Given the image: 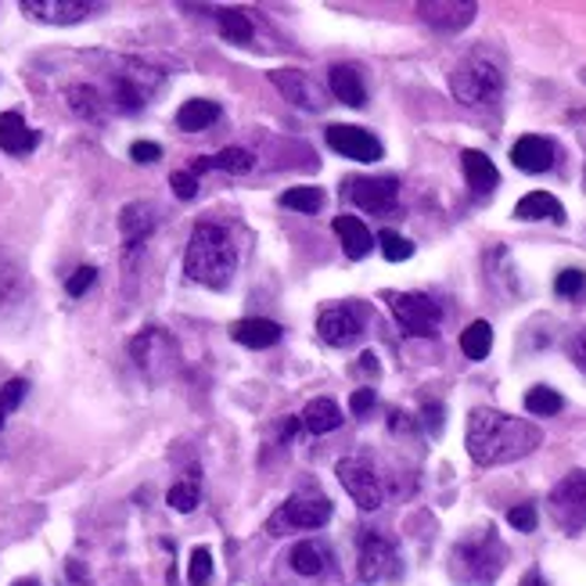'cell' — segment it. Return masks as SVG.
<instances>
[{
    "mask_svg": "<svg viewBox=\"0 0 586 586\" xmlns=\"http://www.w3.org/2000/svg\"><path fill=\"white\" fill-rule=\"evenodd\" d=\"M468 457L483 468H497V465H511V460L529 457L539 443H544V431L526 418H511L504 410H489V407H475L468 414Z\"/></svg>",
    "mask_w": 586,
    "mask_h": 586,
    "instance_id": "1",
    "label": "cell"
},
{
    "mask_svg": "<svg viewBox=\"0 0 586 586\" xmlns=\"http://www.w3.org/2000/svg\"><path fill=\"white\" fill-rule=\"evenodd\" d=\"M37 145H40V133L19 112H0V151H8V156H29Z\"/></svg>",
    "mask_w": 586,
    "mask_h": 586,
    "instance_id": "20",
    "label": "cell"
},
{
    "mask_svg": "<svg viewBox=\"0 0 586 586\" xmlns=\"http://www.w3.org/2000/svg\"><path fill=\"white\" fill-rule=\"evenodd\" d=\"M169 188H173V195L183 198V202H191V198L198 195V177H191L188 169H177V173L169 177Z\"/></svg>",
    "mask_w": 586,
    "mask_h": 586,
    "instance_id": "41",
    "label": "cell"
},
{
    "mask_svg": "<svg viewBox=\"0 0 586 586\" xmlns=\"http://www.w3.org/2000/svg\"><path fill=\"white\" fill-rule=\"evenodd\" d=\"M209 576H212V554H209V547H195L191 562H188V583L191 586H206Z\"/></svg>",
    "mask_w": 586,
    "mask_h": 586,
    "instance_id": "38",
    "label": "cell"
},
{
    "mask_svg": "<svg viewBox=\"0 0 586 586\" xmlns=\"http://www.w3.org/2000/svg\"><path fill=\"white\" fill-rule=\"evenodd\" d=\"M583 288H586V274L583 270H562L558 281H554V291H558V296H565V299L579 296Z\"/></svg>",
    "mask_w": 586,
    "mask_h": 586,
    "instance_id": "40",
    "label": "cell"
},
{
    "mask_svg": "<svg viewBox=\"0 0 586 586\" xmlns=\"http://www.w3.org/2000/svg\"><path fill=\"white\" fill-rule=\"evenodd\" d=\"M270 83L281 90L285 101H291L296 108H306V112H320V108L328 105L320 95V87L302 69H277L270 72Z\"/></svg>",
    "mask_w": 586,
    "mask_h": 586,
    "instance_id": "18",
    "label": "cell"
},
{
    "mask_svg": "<svg viewBox=\"0 0 586 586\" xmlns=\"http://www.w3.org/2000/svg\"><path fill=\"white\" fill-rule=\"evenodd\" d=\"M335 235H338V241H342L349 259H364L375 249V235L364 227L360 216H335Z\"/></svg>",
    "mask_w": 586,
    "mask_h": 586,
    "instance_id": "25",
    "label": "cell"
},
{
    "mask_svg": "<svg viewBox=\"0 0 586 586\" xmlns=\"http://www.w3.org/2000/svg\"><path fill=\"white\" fill-rule=\"evenodd\" d=\"M331 500L317 489H299L277 507L267 522L270 536H288V533H310V529H324L331 522Z\"/></svg>",
    "mask_w": 586,
    "mask_h": 586,
    "instance_id": "5",
    "label": "cell"
},
{
    "mask_svg": "<svg viewBox=\"0 0 586 586\" xmlns=\"http://www.w3.org/2000/svg\"><path fill=\"white\" fill-rule=\"evenodd\" d=\"M515 220H526V224H536V220L565 224V206L554 195H547V191H529L526 198H518Z\"/></svg>",
    "mask_w": 586,
    "mask_h": 586,
    "instance_id": "24",
    "label": "cell"
},
{
    "mask_svg": "<svg viewBox=\"0 0 586 586\" xmlns=\"http://www.w3.org/2000/svg\"><path fill=\"white\" fill-rule=\"evenodd\" d=\"M335 475L338 483H342V489L352 497V504L360 507V511H378V507L385 504V489H381V479L378 471L367 465V460L360 457H342L335 465Z\"/></svg>",
    "mask_w": 586,
    "mask_h": 586,
    "instance_id": "11",
    "label": "cell"
},
{
    "mask_svg": "<svg viewBox=\"0 0 586 586\" xmlns=\"http://www.w3.org/2000/svg\"><path fill=\"white\" fill-rule=\"evenodd\" d=\"M579 80H583V83H586V69H583V76H579Z\"/></svg>",
    "mask_w": 586,
    "mask_h": 586,
    "instance_id": "50",
    "label": "cell"
},
{
    "mask_svg": "<svg viewBox=\"0 0 586 586\" xmlns=\"http://www.w3.org/2000/svg\"><path fill=\"white\" fill-rule=\"evenodd\" d=\"M518 586H547V579L539 576L536 568H533V573H526V576H522V583H518Z\"/></svg>",
    "mask_w": 586,
    "mask_h": 586,
    "instance_id": "48",
    "label": "cell"
},
{
    "mask_svg": "<svg viewBox=\"0 0 586 586\" xmlns=\"http://www.w3.org/2000/svg\"><path fill=\"white\" fill-rule=\"evenodd\" d=\"M573 360L583 367V371H586V331H579L576 335V342H573Z\"/></svg>",
    "mask_w": 586,
    "mask_h": 586,
    "instance_id": "46",
    "label": "cell"
},
{
    "mask_svg": "<svg viewBox=\"0 0 586 586\" xmlns=\"http://www.w3.org/2000/svg\"><path fill=\"white\" fill-rule=\"evenodd\" d=\"M385 302L396 317V324L414 338H431L439 331L443 310L431 296H421V291H385Z\"/></svg>",
    "mask_w": 586,
    "mask_h": 586,
    "instance_id": "9",
    "label": "cell"
},
{
    "mask_svg": "<svg viewBox=\"0 0 586 586\" xmlns=\"http://www.w3.org/2000/svg\"><path fill=\"white\" fill-rule=\"evenodd\" d=\"M14 586H40V583H37V579H19Z\"/></svg>",
    "mask_w": 586,
    "mask_h": 586,
    "instance_id": "49",
    "label": "cell"
},
{
    "mask_svg": "<svg viewBox=\"0 0 586 586\" xmlns=\"http://www.w3.org/2000/svg\"><path fill=\"white\" fill-rule=\"evenodd\" d=\"M565 399L550 389V385H533L526 393V410L536 414V418H554V414H562Z\"/></svg>",
    "mask_w": 586,
    "mask_h": 586,
    "instance_id": "32",
    "label": "cell"
},
{
    "mask_svg": "<svg viewBox=\"0 0 586 586\" xmlns=\"http://www.w3.org/2000/svg\"><path fill=\"white\" fill-rule=\"evenodd\" d=\"M550 518L558 522V529H565L568 536H576L586 529V468L568 471L565 479L550 489L547 497Z\"/></svg>",
    "mask_w": 586,
    "mask_h": 586,
    "instance_id": "10",
    "label": "cell"
},
{
    "mask_svg": "<svg viewBox=\"0 0 586 586\" xmlns=\"http://www.w3.org/2000/svg\"><path fill=\"white\" fill-rule=\"evenodd\" d=\"M299 425L310 431V436H328L338 425H342V410H338L335 399H310L299 414Z\"/></svg>",
    "mask_w": 586,
    "mask_h": 586,
    "instance_id": "26",
    "label": "cell"
},
{
    "mask_svg": "<svg viewBox=\"0 0 586 586\" xmlns=\"http://www.w3.org/2000/svg\"><path fill=\"white\" fill-rule=\"evenodd\" d=\"M230 338L245 349H270L281 342V324H274L267 317H245L230 328Z\"/></svg>",
    "mask_w": 586,
    "mask_h": 586,
    "instance_id": "21",
    "label": "cell"
},
{
    "mask_svg": "<svg viewBox=\"0 0 586 586\" xmlns=\"http://www.w3.org/2000/svg\"><path fill=\"white\" fill-rule=\"evenodd\" d=\"M378 245H381V256L389 259V264H404V259L414 256V241H407L404 235H396V230H381Z\"/></svg>",
    "mask_w": 586,
    "mask_h": 586,
    "instance_id": "37",
    "label": "cell"
},
{
    "mask_svg": "<svg viewBox=\"0 0 586 586\" xmlns=\"http://www.w3.org/2000/svg\"><path fill=\"white\" fill-rule=\"evenodd\" d=\"M166 500H169V507H173V511L188 515V511H195V507H198V500H202V493H198V483L183 479V483H177V486H169Z\"/></svg>",
    "mask_w": 586,
    "mask_h": 586,
    "instance_id": "36",
    "label": "cell"
},
{
    "mask_svg": "<svg viewBox=\"0 0 586 586\" xmlns=\"http://www.w3.org/2000/svg\"><path fill=\"white\" fill-rule=\"evenodd\" d=\"M256 166V156L252 151H245V148H224L220 156H212V169H224V173H249V169Z\"/></svg>",
    "mask_w": 586,
    "mask_h": 586,
    "instance_id": "35",
    "label": "cell"
},
{
    "mask_svg": "<svg viewBox=\"0 0 586 586\" xmlns=\"http://www.w3.org/2000/svg\"><path fill=\"white\" fill-rule=\"evenodd\" d=\"M554 156H558V148L547 137H536V133H526L518 137L515 148H511V162L522 173H547L554 166Z\"/></svg>",
    "mask_w": 586,
    "mask_h": 586,
    "instance_id": "19",
    "label": "cell"
},
{
    "mask_svg": "<svg viewBox=\"0 0 586 586\" xmlns=\"http://www.w3.org/2000/svg\"><path fill=\"white\" fill-rule=\"evenodd\" d=\"M404 573V562H399V550L389 536H381L378 529H364L357 536V576L360 583H385V579H399Z\"/></svg>",
    "mask_w": 586,
    "mask_h": 586,
    "instance_id": "8",
    "label": "cell"
},
{
    "mask_svg": "<svg viewBox=\"0 0 586 586\" xmlns=\"http://www.w3.org/2000/svg\"><path fill=\"white\" fill-rule=\"evenodd\" d=\"M26 393H29V381H26V378H11V381L0 385V431H4V425H8L11 414L19 410V404L26 399Z\"/></svg>",
    "mask_w": 586,
    "mask_h": 586,
    "instance_id": "34",
    "label": "cell"
},
{
    "mask_svg": "<svg viewBox=\"0 0 586 586\" xmlns=\"http://www.w3.org/2000/svg\"><path fill=\"white\" fill-rule=\"evenodd\" d=\"M22 11L37 22H51V26H76L90 19L101 4H87V0H22Z\"/></svg>",
    "mask_w": 586,
    "mask_h": 586,
    "instance_id": "16",
    "label": "cell"
},
{
    "mask_svg": "<svg viewBox=\"0 0 586 586\" xmlns=\"http://www.w3.org/2000/svg\"><path fill=\"white\" fill-rule=\"evenodd\" d=\"M281 206L285 209H296V212H320L324 209V191L320 188H288L281 195Z\"/></svg>",
    "mask_w": 586,
    "mask_h": 586,
    "instance_id": "33",
    "label": "cell"
},
{
    "mask_svg": "<svg viewBox=\"0 0 586 586\" xmlns=\"http://www.w3.org/2000/svg\"><path fill=\"white\" fill-rule=\"evenodd\" d=\"M357 371L378 375V357H375V352H364V357H360V364H357Z\"/></svg>",
    "mask_w": 586,
    "mask_h": 586,
    "instance_id": "47",
    "label": "cell"
},
{
    "mask_svg": "<svg viewBox=\"0 0 586 586\" xmlns=\"http://www.w3.org/2000/svg\"><path fill=\"white\" fill-rule=\"evenodd\" d=\"M216 119H220V105L209 101V98H191V101L180 105L177 127L188 130V133H198V130H209Z\"/></svg>",
    "mask_w": 586,
    "mask_h": 586,
    "instance_id": "28",
    "label": "cell"
},
{
    "mask_svg": "<svg viewBox=\"0 0 586 586\" xmlns=\"http://www.w3.org/2000/svg\"><path fill=\"white\" fill-rule=\"evenodd\" d=\"M450 95L465 108H493L504 98V72L489 54L460 58L450 72Z\"/></svg>",
    "mask_w": 586,
    "mask_h": 586,
    "instance_id": "4",
    "label": "cell"
},
{
    "mask_svg": "<svg viewBox=\"0 0 586 586\" xmlns=\"http://www.w3.org/2000/svg\"><path fill=\"white\" fill-rule=\"evenodd\" d=\"M507 522L518 529V533H533L536 529V504H518L507 511Z\"/></svg>",
    "mask_w": 586,
    "mask_h": 586,
    "instance_id": "42",
    "label": "cell"
},
{
    "mask_svg": "<svg viewBox=\"0 0 586 586\" xmlns=\"http://www.w3.org/2000/svg\"><path fill=\"white\" fill-rule=\"evenodd\" d=\"M460 166H465V180H468V188H471L475 195H493V191H497L500 173H497V166H493L489 156H483V151L468 148L465 156H460Z\"/></svg>",
    "mask_w": 586,
    "mask_h": 586,
    "instance_id": "23",
    "label": "cell"
},
{
    "mask_svg": "<svg viewBox=\"0 0 586 586\" xmlns=\"http://www.w3.org/2000/svg\"><path fill=\"white\" fill-rule=\"evenodd\" d=\"M507 565V547L497 529H475L465 539H457L450 550V576L460 586H493Z\"/></svg>",
    "mask_w": 586,
    "mask_h": 586,
    "instance_id": "3",
    "label": "cell"
},
{
    "mask_svg": "<svg viewBox=\"0 0 586 586\" xmlns=\"http://www.w3.org/2000/svg\"><path fill=\"white\" fill-rule=\"evenodd\" d=\"M216 26H220V37L230 43H249L252 40V19L241 8H220L216 11Z\"/></svg>",
    "mask_w": 586,
    "mask_h": 586,
    "instance_id": "30",
    "label": "cell"
},
{
    "mask_svg": "<svg viewBox=\"0 0 586 586\" xmlns=\"http://www.w3.org/2000/svg\"><path fill=\"white\" fill-rule=\"evenodd\" d=\"M489 349H493V328L486 320H475L460 331V352H465L468 360H486Z\"/></svg>",
    "mask_w": 586,
    "mask_h": 586,
    "instance_id": "31",
    "label": "cell"
},
{
    "mask_svg": "<svg viewBox=\"0 0 586 586\" xmlns=\"http://www.w3.org/2000/svg\"><path fill=\"white\" fill-rule=\"evenodd\" d=\"M235 270H238V245L230 241L227 230L216 224H195L188 252H183V274L195 285L224 291L235 281Z\"/></svg>",
    "mask_w": 586,
    "mask_h": 586,
    "instance_id": "2",
    "label": "cell"
},
{
    "mask_svg": "<svg viewBox=\"0 0 586 586\" xmlns=\"http://www.w3.org/2000/svg\"><path fill=\"white\" fill-rule=\"evenodd\" d=\"M328 148L338 151V156H346L352 162H378L385 156V148L375 133H367L364 127H349V122H335L328 127Z\"/></svg>",
    "mask_w": 586,
    "mask_h": 586,
    "instance_id": "13",
    "label": "cell"
},
{
    "mask_svg": "<svg viewBox=\"0 0 586 586\" xmlns=\"http://www.w3.org/2000/svg\"><path fill=\"white\" fill-rule=\"evenodd\" d=\"M130 360L148 381H166L180 367V346L166 328H141L130 338Z\"/></svg>",
    "mask_w": 586,
    "mask_h": 586,
    "instance_id": "7",
    "label": "cell"
},
{
    "mask_svg": "<svg viewBox=\"0 0 586 586\" xmlns=\"http://www.w3.org/2000/svg\"><path fill=\"white\" fill-rule=\"evenodd\" d=\"M371 407H375V389H371V385H364V389L352 393V399H349V410L357 414V418H364V414L371 410Z\"/></svg>",
    "mask_w": 586,
    "mask_h": 586,
    "instance_id": "44",
    "label": "cell"
},
{
    "mask_svg": "<svg viewBox=\"0 0 586 586\" xmlns=\"http://www.w3.org/2000/svg\"><path fill=\"white\" fill-rule=\"evenodd\" d=\"M421 425H425L428 431H439V428H443V407H439V404H425V407H421Z\"/></svg>",
    "mask_w": 586,
    "mask_h": 586,
    "instance_id": "45",
    "label": "cell"
},
{
    "mask_svg": "<svg viewBox=\"0 0 586 586\" xmlns=\"http://www.w3.org/2000/svg\"><path fill=\"white\" fill-rule=\"evenodd\" d=\"M288 562L299 576H320L324 568H328V550H324L320 544H314V539H302V544L291 547Z\"/></svg>",
    "mask_w": 586,
    "mask_h": 586,
    "instance_id": "29",
    "label": "cell"
},
{
    "mask_svg": "<svg viewBox=\"0 0 586 586\" xmlns=\"http://www.w3.org/2000/svg\"><path fill=\"white\" fill-rule=\"evenodd\" d=\"M130 159L141 162V166H151V162L162 159V148H159L156 141H133V145H130Z\"/></svg>",
    "mask_w": 586,
    "mask_h": 586,
    "instance_id": "43",
    "label": "cell"
},
{
    "mask_svg": "<svg viewBox=\"0 0 586 586\" xmlns=\"http://www.w3.org/2000/svg\"><path fill=\"white\" fill-rule=\"evenodd\" d=\"M95 281H98V270H95V267H80V270L69 274L66 291H69L72 299H80V296H87L90 288H95Z\"/></svg>",
    "mask_w": 586,
    "mask_h": 586,
    "instance_id": "39",
    "label": "cell"
},
{
    "mask_svg": "<svg viewBox=\"0 0 586 586\" xmlns=\"http://www.w3.org/2000/svg\"><path fill=\"white\" fill-rule=\"evenodd\" d=\"M159 87H162V72L156 66L127 58L112 72V80H108V105L119 108V112H141Z\"/></svg>",
    "mask_w": 586,
    "mask_h": 586,
    "instance_id": "6",
    "label": "cell"
},
{
    "mask_svg": "<svg viewBox=\"0 0 586 586\" xmlns=\"http://www.w3.org/2000/svg\"><path fill=\"white\" fill-rule=\"evenodd\" d=\"M349 202L360 206L364 212L385 216L399 202V180L396 177H364L349 183Z\"/></svg>",
    "mask_w": 586,
    "mask_h": 586,
    "instance_id": "14",
    "label": "cell"
},
{
    "mask_svg": "<svg viewBox=\"0 0 586 586\" xmlns=\"http://www.w3.org/2000/svg\"><path fill=\"white\" fill-rule=\"evenodd\" d=\"M418 14L421 22L439 29V33H460V29L475 22L479 4H471V0H421Z\"/></svg>",
    "mask_w": 586,
    "mask_h": 586,
    "instance_id": "15",
    "label": "cell"
},
{
    "mask_svg": "<svg viewBox=\"0 0 586 586\" xmlns=\"http://www.w3.org/2000/svg\"><path fill=\"white\" fill-rule=\"evenodd\" d=\"M156 227H159L156 206H148V202H130V206H122V212H119L122 249H127V252H141L145 241L156 235Z\"/></svg>",
    "mask_w": 586,
    "mask_h": 586,
    "instance_id": "17",
    "label": "cell"
},
{
    "mask_svg": "<svg viewBox=\"0 0 586 586\" xmlns=\"http://www.w3.org/2000/svg\"><path fill=\"white\" fill-rule=\"evenodd\" d=\"M328 83H331L335 101H342L349 108H364L367 105V87H364V76H360L357 66H331L328 69Z\"/></svg>",
    "mask_w": 586,
    "mask_h": 586,
    "instance_id": "22",
    "label": "cell"
},
{
    "mask_svg": "<svg viewBox=\"0 0 586 586\" xmlns=\"http://www.w3.org/2000/svg\"><path fill=\"white\" fill-rule=\"evenodd\" d=\"M66 101H69L72 112L80 116V119H87V122H105V116H108V98L101 95L95 83H76V87H69L66 90Z\"/></svg>",
    "mask_w": 586,
    "mask_h": 586,
    "instance_id": "27",
    "label": "cell"
},
{
    "mask_svg": "<svg viewBox=\"0 0 586 586\" xmlns=\"http://www.w3.org/2000/svg\"><path fill=\"white\" fill-rule=\"evenodd\" d=\"M317 331L328 346L335 349H349L360 342L364 335V317H360V306L352 302H335L328 310H320L317 317Z\"/></svg>",
    "mask_w": 586,
    "mask_h": 586,
    "instance_id": "12",
    "label": "cell"
}]
</instances>
